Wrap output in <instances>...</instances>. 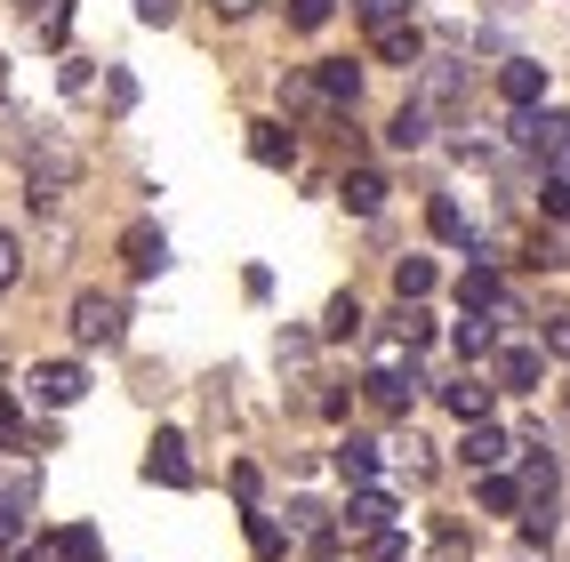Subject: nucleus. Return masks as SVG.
<instances>
[{
    "instance_id": "obj_32",
    "label": "nucleus",
    "mask_w": 570,
    "mask_h": 562,
    "mask_svg": "<svg viewBox=\"0 0 570 562\" xmlns=\"http://www.w3.org/2000/svg\"><path fill=\"white\" fill-rule=\"evenodd\" d=\"M105 97H112V112H129L137 105V72H105Z\"/></svg>"
},
{
    "instance_id": "obj_19",
    "label": "nucleus",
    "mask_w": 570,
    "mask_h": 562,
    "mask_svg": "<svg viewBox=\"0 0 570 562\" xmlns=\"http://www.w3.org/2000/svg\"><path fill=\"white\" fill-rule=\"evenodd\" d=\"M362 386H370L377 410H410V386H417V378H410V369H370Z\"/></svg>"
},
{
    "instance_id": "obj_25",
    "label": "nucleus",
    "mask_w": 570,
    "mask_h": 562,
    "mask_svg": "<svg viewBox=\"0 0 570 562\" xmlns=\"http://www.w3.org/2000/svg\"><path fill=\"white\" fill-rule=\"evenodd\" d=\"M330 9H337V0H289V24H297V32H322Z\"/></svg>"
},
{
    "instance_id": "obj_27",
    "label": "nucleus",
    "mask_w": 570,
    "mask_h": 562,
    "mask_svg": "<svg viewBox=\"0 0 570 562\" xmlns=\"http://www.w3.org/2000/svg\"><path fill=\"white\" fill-rule=\"evenodd\" d=\"M354 329H362V306H354V297H337L330 322H322V337H354Z\"/></svg>"
},
{
    "instance_id": "obj_24",
    "label": "nucleus",
    "mask_w": 570,
    "mask_h": 562,
    "mask_svg": "<svg viewBox=\"0 0 570 562\" xmlns=\"http://www.w3.org/2000/svg\"><path fill=\"white\" fill-rule=\"evenodd\" d=\"M482 506H490V514H514V506H522V491H514V482H507L499 466L482 474Z\"/></svg>"
},
{
    "instance_id": "obj_1",
    "label": "nucleus",
    "mask_w": 570,
    "mask_h": 562,
    "mask_svg": "<svg viewBox=\"0 0 570 562\" xmlns=\"http://www.w3.org/2000/svg\"><path fill=\"white\" fill-rule=\"evenodd\" d=\"M72 177H81V145H65L57 129H24V185H32V201H57Z\"/></svg>"
},
{
    "instance_id": "obj_30",
    "label": "nucleus",
    "mask_w": 570,
    "mask_h": 562,
    "mask_svg": "<svg viewBox=\"0 0 570 562\" xmlns=\"http://www.w3.org/2000/svg\"><path fill=\"white\" fill-rule=\"evenodd\" d=\"M65 24H72V0H41V41H65Z\"/></svg>"
},
{
    "instance_id": "obj_14",
    "label": "nucleus",
    "mask_w": 570,
    "mask_h": 562,
    "mask_svg": "<svg viewBox=\"0 0 570 562\" xmlns=\"http://www.w3.org/2000/svg\"><path fill=\"white\" fill-rule=\"evenodd\" d=\"M490 394H499V386H482V378H450V386H442V402L459 410L466 426H482V418H490Z\"/></svg>"
},
{
    "instance_id": "obj_18",
    "label": "nucleus",
    "mask_w": 570,
    "mask_h": 562,
    "mask_svg": "<svg viewBox=\"0 0 570 562\" xmlns=\"http://www.w3.org/2000/svg\"><path fill=\"white\" fill-rule=\"evenodd\" d=\"M377 57H386V65H426V41H417V24H386V32H377Z\"/></svg>"
},
{
    "instance_id": "obj_11",
    "label": "nucleus",
    "mask_w": 570,
    "mask_h": 562,
    "mask_svg": "<svg viewBox=\"0 0 570 562\" xmlns=\"http://www.w3.org/2000/svg\"><path fill=\"white\" fill-rule=\"evenodd\" d=\"M337 201H346L354 217H377V209H386V177H377V169H354L346 185H337Z\"/></svg>"
},
{
    "instance_id": "obj_5",
    "label": "nucleus",
    "mask_w": 570,
    "mask_h": 562,
    "mask_svg": "<svg viewBox=\"0 0 570 562\" xmlns=\"http://www.w3.org/2000/svg\"><path fill=\"white\" fill-rule=\"evenodd\" d=\"M514 137L530 145V154H547V169H562V112H554V105H547V112H539V105L514 112Z\"/></svg>"
},
{
    "instance_id": "obj_23",
    "label": "nucleus",
    "mask_w": 570,
    "mask_h": 562,
    "mask_svg": "<svg viewBox=\"0 0 570 562\" xmlns=\"http://www.w3.org/2000/svg\"><path fill=\"white\" fill-rule=\"evenodd\" d=\"M249 546H257L265 562H282V554H289V539H282V522H274V514H249Z\"/></svg>"
},
{
    "instance_id": "obj_3",
    "label": "nucleus",
    "mask_w": 570,
    "mask_h": 562,
    "mask_svg": "<svg viewBox=\"0 0 570 562\" xmlns=\"http://www.w3.org/2000/svg\"><path fill=\"white\" fill-rule=\"evenodd\" d=\"M121 257H129V274H137V282H154V274L169 266V241H161V225H154V217H137L129 234H121Z\"/></svg>"
},
{
    "instance_id": "obj_28",
    "label": "nucleus",
    "mask_w": 570,
    "mask_h": 562,
    "mask_svg": "<svg viewBox=\"0 0 570 562\" xmlns=\"http://www.w3.org/2000/svg\"><path fill=\"white\" fill-rule=\"evenodd\" d=\"M17 274H24V249H17V234H0V297L17 289Z\"/></svg>"
},
{
    "instance_id": "obj_22",
    "label": "nucleus",
    "mask_w": 570,
    "mask_h": 562,
    "mask_svg": "<svg viewBox=\"0 0 570 562\" xmlns=\"http://www.w3.org/2000/svg\"><path fill=\"white\" fill-rule=\"evenodd\" d=\"M354 17L370 32H386V24H410V0H354Z\"/></svg>"
},
{
    "instance_id": "obj_35",
    "label": "nucleus",
    "mask_w": 570,
    "mask_h": 562,
    "mask_svg": "<svg viewBox=\"0 0 570 562\" xmlns=\"http://www.w3.org/2000/svg\"><path fill=\"white\" fill-rule=\"evenodd\" d=\"M0 562H49V546H9Z\"/></svg>"
},
{
    "instance_id": "obj_20",
    "label": "nucleus",
    "mask_w": 570,
    "mask_h": 562,
    "mask_svg": "<svg viewBox=\"0 0 570 562\" xmlns=\"http://www.w3.org/2000/svg\"><path fill=\"white\" fill-rule=\"evenodd\" d=\"M337 474H346L354 491H362V482L377 474V442H362V434H354V442H337Z\"/></svg>"
},
{
    "instance_id": "obj_37",
    "label": "nucleus",
    "mask_w": 570,
    "mask_h": 562,
    "mask_svg": "<svg viewBox=\"0 0 570 562\" xmlns=\"http://www.w3.org/2000/svg\"><path fill=\"white\" fill-rule=\"evenodd\" d=\"M17 9H24V17H32V9H41V0H17Z\"/></svg>"
},
{
    "instance_id": "obj_16",
    "label": "nucleus",
    "mask_w": 570,
    "mask_h": 562,
    "mask_svg": "<svg viewBox=\"0 0 570 562\" xmlns=\"http://www.w3.org/2000/svg\"><path fill=\"white\" fill-rule=\"evenodd\" d=\"M539 369H547V362L530 354V346H507V354H499V386H507V394H530V386H539Z\"/></svg>"
},
{
    "instance_id": "obj_17",
    "label": "nucleus",
    "mask_w": 570,
    "mask_h": 562,
    "mask_svg": "<svg viewBox=\"0 0 570 562\" xmlns=\"http://www.w3.org/2000/svg\"><path fill=\"white\" fill-rule=\"evenodd\" d=\"M426 137H434V112H426V105H402V112H394V129H386V145H402V154H417Z\"/></svg>"
},
{
    "instance_id": "obj_8",
    "label": "nucleus",
    "mask_w": 570,
    "mask_h": 562,
    "mask_svg": "<svg viewBox=\"0 0 570 562\" xmlns=\"http://www.w3.org/2000/svg\"><path fill=\"white\" fill-rule=\"evenodd\" d=\"M459 459H466L474 474H490V466H507V459H514V442H507L499 426L482 418V426H466V442H459Z\"/></svg>"
},
{
    "instance_id": "obj_26",
    "label": "nucleus",
    "mask_w": 570,
    "mask_h": 562,
    "mask_svg": "<svg viewBox=\"0 0 570 562\" xmlns=\"http://www.w3.org/2000/svg\"><path fill=\"white\" fill-rule=\"evenodd\" d=\"M426 225H434L442 241H466V217H459V201H434V209H426Z\"/></svg>"
},
{
    "instance_id": "obj_15",
    "label": "nucleus",
    "mask_w": 570,
    "mask_h": 562,
    "mask_svg": "<svg viewBox=\"0 0 570 562\" xmlns=\"http://www.w3.org/2000/svg\"><path fill=\"white\" fill-rule=\"evenodd\" d=\"M49 562H105V539L89 531V522H72V531L49 539Z\"/></svg>"
},
{
    "instance_id": "obj_6",
    "label": "nucleus",
    "mask_w": 570,
    "mask_h": 562,
    "mask_svg": "<svg viewBox=\"0 0 570 562\" xmlns=\"http://www.w3.org/2000/svg\"><path fill=\"white\" fill-rule=\"evenodd\" d=\"M499 97H507L514 112H530V105L547 97V65H530V57H507V65H499Z\"/></svg>"
},
{
    "instance_id": "obj_9",
    "label": "nucleus",
    "mask_w": 570,
    "mask_h": 562,
    "mask_svg": "<svg viewBox=\"0 0 570 562\" xmlns=\"http://www.w3.org/2000/svg\"><path fill=\"white\" fill-rule=\"evenodd\" d=\"M249 154H257L265 169H297V137H289L282 121H257V129H249Z\"/></svg>"
},
{
    "instance_id": "obj_33",
    "label": "nucleus",
    "mask_w": 570,
    "mask_h": 562,
    "mask_svg": "<svg viewBox=\"0 0 570 562\" xmlns=\"http://www.w3.org/2000/svg\"><path fill=\"white\" fill-rule=\"evenodd\" d=\"M570 209V185H562V169H547V217H562Z\"/></svg>"
},
{
    "instance_id": "obj_13",
    "label": "nucleus",
    "mask_w": 570,
    "mask_h": 562,
    "mask_svg": "<svg viewBox=\"0 0 570 562\" xmlns=\"http://www.w3.org/2000/svg\"><path fill=\"white\" fill-rule=\"evenodd\" d=\"M314 89H322L330 105H354V97H362V65H354V57H330V65L314 72Z\"/></svg>"
},
{
    "instance_id": "obj_21",
    "label": "nucleus",
    "mask_w": 570,
    "mask_h": 562,
    "mask_svg": "<svg viewBox=\"0 0 570 562\" xmlns=\"http://www.w3.org/2000/svg\"><path fill=\"white\" fill-rule=\"evenodd\" d=\"M459 306H466V314H490V306H499V274L474 266V274L459 282Z\"/></svg>"
},
{
    "instance_id": "obj_36",
    "label": "nucleus",
    "mask_w": 570,
    "mask_h": 562,
    "mask_svg": "<svg viewBox=\"0 0 570 562\" xmlns=\"http://www.w3.org/2000/svg\"><path fill=\"white\" fill-rule=\"evenodd\" d=\"M0 97H9V65H0Z\"/></svg>"
},
{
    "instance_id": "obj_2",
    "label": "nucleus",
    "mask_w": 570,
    "mask_h": 562,
    "mask_svg": "<svg viewBox=\"0 0 570 562\" xmlns=\"http://www.w3.org/2000/svg\"><path fill=\"white\" fill-rule=\"evenodd\" d=\"M121 329H129V306H121V297H105V289H81V297H72V337H81V346H121Z\"/></svg>"
},
{
    "instance_id": "obj_4",
    "label": "nucleus",
    "mask_w": 570,
    "mask_h": 562,
    "mask_svg": "<svg viewBox=\"0 0 570 562\" xmlns=\"http://www.w3.org/2000/svg\"><path fill=\"white\" fill-rule=\"evenodd\" d=\"M81 394H89L81 362H41V369H32V402H49V410H72Z\"/></svg>"
},
{
    "instance_id": "obj_31",
    "label": "nucleus",
    "mask_w": 570,
    "mask_h": 562,
    "mask_svg": "<svg viewBox=\"0 0 570 562\" xmlns=\"http://www.w3.org/2000/svg\"><path fill=\"white\" fill-rule=\"evenodd\" d=\"M9 546H24V506L0 499V554H9Z\"/></svg>"
},
{
    "instance_id": "obj_29",
    "label": "nucleus",
    "mask_w": 570,
    "mask_h": 562,
    "mask_svg": "<svg viewBox=\"0 0 570 562\" xmlns=\"http://www.w3.org/2000/svg\"><path fill=\"white\" fill-rule=\"evenodd\" d=\"M0 450H24V410L0 394Z\"/></svg>"
},
{
    "instance_id": "obj_7",
    "label": "nucleus",
    "mask_w": 570,
    "mask_h": 562,
    "mask_svg": "<svg viewBox=\"0 0 570 562\" xmlns=\"http://www.w3.org/2000/svg\"><path fill=\"white\" fill-rule=\"evenodd\" d=\"M377 531H394V499L386 491H354V506H346V539H377Z\"/></svg>"
},
{
    "instance_id": "obj_12",
    "label": "nucleus",
    "mask_w": 570,
    "mask_h": 562,
    "mask_svg": "<svg viewBox=\"0 0 570 562\" xmlns=\"http://www.w3.org/2000/svg\"><path fill=\"white\" fill-rule=\"evenodd\" d=\"M394 289L410 297V306H426V297L442 289V266H434V257H402V266H394Z\"/></svg>"
},
{
    "instance_id": "obj_34",
    "label": "nucleus",
    "mask_w": 570,
    "mask_h": 562,
    "mask_svg": "<svg viewBox=\"0 0 570 562\" xmlns=\"http://www.w3.org/2000/svg\"><path fill=\"white\" fill-rule=\"evenodd\" d=\"M137 17L145 24H177V0H137Z\"/></svg>"
},
{
    "instance_id": "obj_10",
    "label": "nucleus",
    "mask_w": 570,
    "mask_h": 562,
    "mask_svg": "<svg viewBox=\"0 0 570 562\" xmlns=\"http://www.w3.org/2000/svg\"><path fill=\"white\" fill-rule=\"evenodd\" d=\"M145 474L169 482V491H185V482H194V459H185V442H177V434H161V442H154V459H145Z\"/></svg>"
}]
</instances>
